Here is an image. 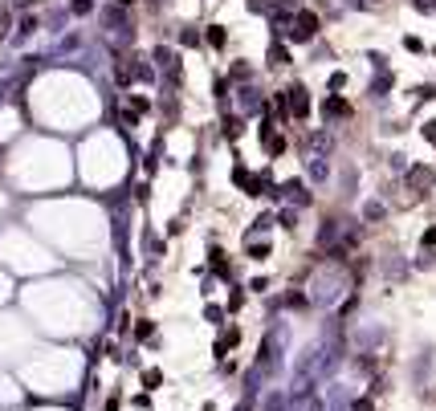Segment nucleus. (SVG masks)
Returning a JSON list of instances; mask_svg holds the SVG:
<instances>
[{
    "label": "nucleus",
    "mask_w": 436,
    "mask_h": 411,
    "mask_svg": "<svg viewBox=\"0 0 436 411\" xmlns=\"http://www.w3.org/2000/svg\"><path fill=\"white\" fill-rule=\"evenodd\" d=\"M314 33H318V17H314V13H306V8H302V13L293 17V29H290V37H293V41H310Z\"/></svg>",
    "instance_id": "obj_1"
},
{
    "label": "nucleus",
    "mask_w": 436,
    "mask_h": 411,
    "mask_svg": "<svg viewBox=\"0 0 436 411\" xmlns=\"http://www.w3.org/2000/svg\"><path fill=\"white\" fill-rule=\"evenodd\" d=\"M286 98H290V114H293V119H306V114H310V98H306V90H302V86L286 90Z\"/></svg>",
    "instance_id": "obj_2"
},
{
    "label": "nucleus",
    "mask_w": 436,
    "mask_h": 411,
    "mask_svg": "<svg viewBox=\"0 0 436 411\" xmlns=\"http://www.w3.org/2000/svg\"><path fill=\"white\" fill-rule=\"evenodd\" d=\"M322 114H330V119H347V114H351V106H347V102H342V98H326V102H322Z\"/></svg>",
    "instance_id": "obj_3"
},
{
    "label": "nucleus",
    "mask_w": 436,
    "mask_h": 411,
    "mask_svg": "<svg viewBox=\"0 0 436 411\" xmlns=\"http://www.w3.org/2000/svg\"><path fill=\"white\" fill-rule=\"evenodd\" d=\"M269 66H290V53H286V45H269Z\"/></svg>",
    "instance_id": "obj_4"
},
{
    "label": "nucleus",
    "mask_w": 436,
    "mask_h": 411,
    "mask_svg": "<svg viewBox=\"0 0 436 411\" xmlns=\"http://www.w3.org/2000/svg\"><path fill=\"white\" fill-rule=\"evenodd\" d=\"M282 192L290 195V200H298V204H306V200H310V195H306V188H302V184H298V179H290V184H286V188H282Z\"/></svg>",
    "instance_id": "obj_5"
},
{
    "label": "nucleus",
    "mask_w": 436,
    "mask_h": 411,
    "mask_svg": "<svg viewBox=\"0 0 436 411\" xmlns=\"http://www.w3.org/2000/svg\"><path fill=\"white\" fill-rule=\"evenodd\" d=\"M208 45H212V49L224 45V29H220V24H212V29H208Z\"/></svg>",
    "instance_id": "obj_6"
},
{
    "label": "nucleus",
    "mask_w": 436,
    "mask_h": 411,
    "mask_svg": "<svg viewBox=\"0 0 436 411\" xmlns=\"http://www.w3.org/2000/svg\"><path fill=\"white\" fill-rule=\"evenodd\" d=\"M131 110H135V114H143V110H151V102H147V98H139V94H135V98H131Z\"/></svg>",
    "instance_id": "obj_7"
},
{
    "label": "nucleus",
    "mask_w": 436,
    "mask_h": 411,
    "mask_svg": "<svg viewBox=\"0 0 436 411\" xmlns=\"http://www.w3.org/2000/svg\"><path fill=\"white\" fill-rule=\"evenodd\" d=\"M159 379H164L159 371H143V387H159Z\"/></svg>",
    "instance_id": "obj_8"
},
{
    "label": "nucleus",
    "mask_w": 436,
    "mask_h": 411,
    "mask_svg": "<svg viewBox=\"0 0 436 411\" xmlns=\"http://www.w3.org/2000/svg\"><path fill=\"white\" fill-rule=\"evenodd\" d=\"M135 334H139V338H151V334H155V326H151V317H143V322H139V330H135Z\"/></svg>",
    "instance_id": "obj_9"
},
{
    "label": "nucleus",
    "mask_w": 436,
    "mask_h": 411,
    "mask_svg": "<svg viewBox=\"0 0 436 411\" xmlns=\"http://www.w3.org/2000/svg\"><path fill=\"white\" fill-rule=\"evenodd\" d=\"M155 61H159V66H171V49L159 45V49H155Z\"/></svg>",
    "instance_id": "obj_10"
},
{
    "label": "nucleus",
    "mask_w": 436,
    "mask_h": 411,
    "mask_svg": "<svg viewBox=\"0 0 436 411\" xmlns=\"http://www.w3.org/2000/svg\"><path fill=\"white\" fill-rule=\"evenodd\" d=\"M94 8V0H73V13H90Z\"/></svg>",
    "instance_id": "obj_11"
},
{
    "label": "nucleus",
    "mask_w": 436,
    "mask_h": 411,
    "mask_svg": "<svg viewBox=\"0 0 436 411\" xmlns=\"http://www.w3.org/2000/svg\"><path fill=\"white\" fill-rule=\"evenodd\" d=\"M424 139H428V143H436V122H428V126H424Z\"/></svg>",
    "instance_id": "obj_12"
},
{
    "label": "nucleus",
    "mask_w": 436,
    "mask_h": 411,
    "mask_svg": "<svg viewBox=\"0 0 436 411\" xmlns=\"http://www.w3.org/2000/svg\"><path fill=\"white\" fill-rule=\"evenodd\" d=\"M4 33H8V13H4V17H0V37H4Z\"/></svg>",
    "instance_id": "obj_13"
},
{
    "label": "nucleus",
    "mask_w": 436,
    "mask_h": 411,
    "mask_svg": "<svg viewBox=\"0 0 436 411\" xmlns=\"http://www.w3.org/2000/svg\"><path fill=\"white\" fill-rule=\"evenodd\" d=\"M119 4H122V8H131V4H135V0H119Z\"/></svg>",
    "instance_id": "obj_14"
}]
</instances>
